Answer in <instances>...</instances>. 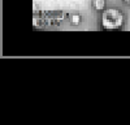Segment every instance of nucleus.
<instances>
[{"label": "nucleus", "instance_id": "obj_4", "mask_svg": "<svg viewBox=\"0 0 130 125\" xmlns=\"http://www.w3.org/2000/svg\"><path fill=\"white\" fill-rule=\"evenodd\" d=\"M125 2H126V3H129V4H130V0H125Z\"/></svg>", "mask_w": 130, "mask_h": 125}, {"label": "nucleus", "instance_id": "obj_2", "mask_svg": "<svg viewBox=\"0 0 130 125\" xmlns=\"http://www.w3.org/2000/svg\"><path fill=\"white\" fill-rule=\"evenodd\" d=\"M105 5V0H94V8L96 10H103Z\"/></svg>", "mask_w": 130, "mask_h": 125}, {"label": "nucleus", "instance_id": "obj_3", "mask_svg": "<svg viewBox=\"0 0 130 125\" xmlns=\"http://www.w3.org/2000/svg\"><path fill=\"white\" fill-rule=\"evenodd\" d=\"M70 21L73 25H78L81 22V16L78 13H73V14H70Z\"/></svg>", "mask_w": 130, "mask_h": 125}, {"label": "nucleus", "instance_id": "obj_1", "mask_svg": "<svg viewBox=\"0 0 130 125\" xmlns=\"http://www.w3.org/2000/svg\"><path fill=\"white\" fill-rule=\"evenodd\" d=\"M124 22V16L118 9L109 8L103 12L102 14V26L107 30L118 29Z\"/></svg>", "mask_w": 130, "mask_h": 125}]
</instances>
